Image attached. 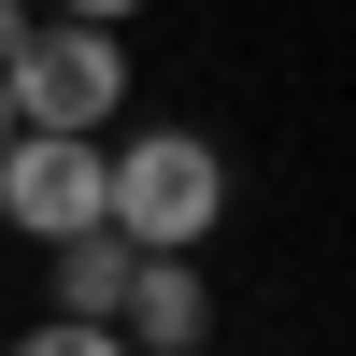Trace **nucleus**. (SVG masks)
<instances>
[{"label": "nucleus", "instance_id": "nucleus-1", "mask_svg": "<svg viewBox=\"0 0 356 356\" xmlns=\"http://www.w3.org/2000/svg\"><path fill=\"white\" fill-rule=\"evenodd\" d=\"M100 228L129 257H200L228 228V157L200 129H171V114H157V129H114L100 143Z\"/></svg>", "mask_w": 356, "mask_h": 356}, {"label": "nucleus", "instance_id": "nucleus-2", "mask_svg": "<svg viewBox=\"0 0 356 356\" xmlns=\"http://www.w3.org/2000/svg\"><path fill=\"white\" fill-rule=\"evenodd\" d=\"M0 100H15L29 143H114V114H129V29L114 15H29Z\"/></svg>", "mask_w": 356, "mask_h": 356}, {"label": "nucleus", "instance_id": "nucleus-3", "mask_svg": "<svg viewBox=\"0 0 356 356\" xmlns=\"http://www.w3.org/2000/svg\"><path fill=\"white\" fill-rule=\"evenodd\" d=\"M0 228H29L43 257L100 243V143H0Z\"/></svg>", "mask_w": 356, "mask_h": 356}, {"label": "nucleus", "instance_id": "nucleus-4", "mask_svg": "<svg viewBox=\"0 0 356 356\" xmlns=\"http://www.w3.org/2000/svg\"><path fill=\"white\" fill-rule=\"evenodd\" d=\"M114 342L129 356H214V285H200V257H143L129 300H114Z\"/></svg>", "mask_w": 356, "mask_h": 356}, {"label": "nucleus", "instance_id": "nucleus-5", "mask_svg": "<svg viewBox=\"0 0 356 356\" xmlns=\"http://www.w3.org/2000/svg\"><path fill=\"white\" fill-rule=\"evenodd\" d=\"M129 271H143V257L129 243H114V228H100V243H72V257H43V285H57V328H114V300H129Z\"/></svg>", "mask_w": 356, "mask_h": 356}, {"label": "nucleus", "instance_id": "nucleus-6", "mask_svg": "<svg viewBox=\"0 0 356 356\" xmlns=\"http://www.w3.org/2000/svg\"><path fill=\"white\" fill-rule=\"evenodd\" d=\"M0 356H129V342H114V328H57V314H43V328H15Z\"/></svg>", "mask_w": 356, "mask_h": 356}, {"label": "nucleus", "instance_id": "nucleus-7", "mask_svg": "<svg viewBox=\"0 0 356 356\" xmlns=\"http://www.w3.org/2000/svg\"><path fill=\"white\" fill-rule=\"evenodd\" d=\"M15 43H29V15H15V0H0V72H15Z\"/></svg>", "mask_w": 356, "mask_h": 356}, {"label": "nucleus", "instance_id": "nucleus-8", "mask_svg": "<svg viewBox=\"0 0 356 356\" xmlns=\"http://www.w3.org/2000/svg\"><path fill=\"white\" fill-rule=\"evenodd\" d=\"M0 143H15V100H0Z\"/></svg>", "mask_w": 356, "mask_h": 356}]
</instances>
